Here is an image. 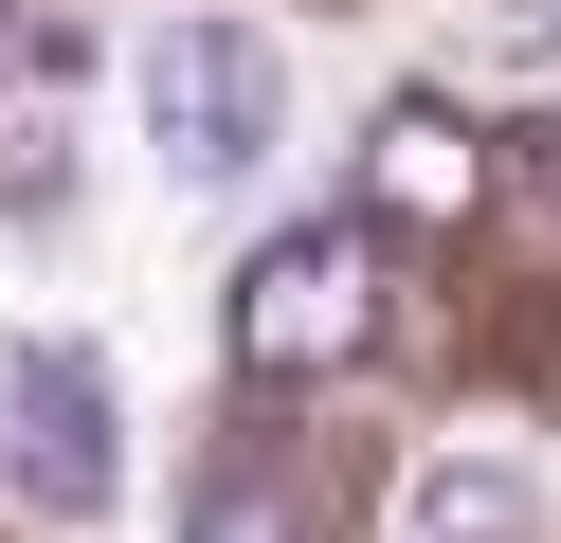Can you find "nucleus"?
Instances as JSON below:
<instances>
[{
  "label": "nucleus",
  "instance_id": "f257e3e1",
  "mask_svg": "<svg viewBox=\"0 0 561 543\" xmlns=\"http://www.w3.org/2000/svg\"><path fill=\"white\" fill-rule=\"evenodd\" d=\"M236 381H344V362L380 344V236L363 217H290V236H254V272H236Z\"/></svg>",
  "mask_w": 561,
  "mask_h": 543
},
{
  "label": "nucleus",
  "instance_id": "f03ea898",
  "mask_svg": "<svg viewBox=\"0 0 561 543\" xmlns=\"http://www.w3.org/2000/svg\"><path fill=\"white\" fill-rule=\"evenodd\" d=\"M272 127H290V72H272L254 19H163V36H146V163L182 181V200L254 181Z\"/></svg>",
  "mask_w": 561,
  "mask_h": 543
},
{
  "label": "nucleus",
  "instance_id": "7ed1b4c3",
  "mask_svg": "<svg viewBox=\"0 0 561 543\" xmlns=\"http://www.w3.org/2000/svg\"><path fill=\"white\" fill-rule=\"evenodd\" d=\"M0 471L37 525H110L127 489V417H110V362L55 326V344H0Z\"/></svg>",
  "mask_w": 561,
  "mask_h": 543
},
{
  "label": "nucleus",
  "instance_id": "20e7f679",
  "mask_svg": "<svg viewBox=\"0 0 561 543\" xmlns=\"http://www.w3.org/2000/svg\"><path fill=\"white\" fill-rule=\"evenodd\" d=\"M344 217H363V236H471V217H489V127L453 91H399L363 127V200H344Z\"/></svg>",
  "mask_w": 561,
  "mask_h": 543
},
{
  "label": "nucleus",
  "instance_id": "39448f33",
  "mask_svg": "<svg viewBox=\"0 0 561 543\" xmlns=\"http://www.w3.org/2000/svg\"><path fill=\"white\" fill-rule=\"evenodd\" d=\"M327 525H344V489H308V471L254 453V434L199 453V489H182V543H327Z\"/></svg>",
  "mask_w": 561,
  "mask_h": 543
},
{
  "label": "nucleus",
  "instance_id": "423d86ee",
  "mask_svg": "<svg viewBox=\"0 0 561 543\" xmlns=\"http://www.w3.org/2000/svg\"><path fill=\"white\" fill-rule=\"evenodd\" d=\"M543 525V489H525V453H416V543H525Z\"/></svg>",
  "mask_w": 561,
  "mask_h": 543
},
{
  "label": "nucleus",
  "instance_id": "0eeeda50",
  "mask_svg": "<svg viewBox=\"0 0 561 543\" xmlns=\"http://www.w3.org/2000/svg\"><path fill=\"white\" fill-rule=\"evenodd\" d=\"M0 200H37V217L73 200V127H55V91L19 109V127H0Z\"/></svg>",
  "mask_w": 561,
  "mask_h": 543
}]
</instances>
